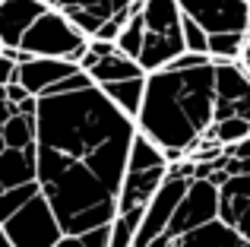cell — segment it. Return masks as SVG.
<instances>
[{"instance_id": "6da1fadb", "label": "cell", "mask_w": 250, "mask_h": 247, "mask_svg": "<svg viewBox=\"0 0 250 247\" xmlns=\"http://www.w3.org/2000/svg\"><path fill=\"white\" fill-rule=\"evenodd\" d=\"M136 133V121H130L98 86L38 99V149L92 168L117 193L127 181Z\"/></svg>"}, {"instance_id": "7a4b0ae2", "label": "cell", "mask_w": 250, "mask_h": 247, "mask_svg": "<svg viewBox=\"0 0 250 247\" xmlns=\"http://www.w3.org/2000/svg\"><path fill=\"white\" fill-rule=\"evenodd\" d=\"M215 127V63L196 70H159L149 76L136 130L165 152L187 159Z\"/></svg>"}, {"instance_id": "3957f363", "label": "cell", "mask_w": 250, "mask_h": 247, "mask_svg": "<svg viewBox=\"0 0 250 247\" xmlns=\"http://www.w3.org/2000/svg\"><path fill=\"white\" fill-rule=\"evenodd\" d=\"M143 22H146V44H143L140 63L149 76L159 70H168L177 57L187 54L184 10L177 0H146Z\"/></svg>"}, {"instance_id": "277c9868", "label": "cell", "mask_w": 250, "mask_h": 247, "mask_svg": "<svg viewBox=\"0 0 250 247\" xmlns=\"http://www.w3.org/2000/svg\"><path fill=\"white\" fill-rule=\"evenodd\" d=\"M25 57H51V61H70L80 67V61L89 51V35L73 22L70 16H63L61 10H48L35 25L29 29V35L19 44Z\"/></svg>"}, {"instance_id": "5b68a950", "label": "cell", "mask_w": 250, "mask_h": 247, "mask_svg": "<svg viewBox=\"0 0 250 247\" xmlns=\"http://www.w3.org/2000/svg\"><path fill=\"white\" fill-rule=\"evenodd\" d=\"M0 235L10 238L13 247H57L63 241V228L44 193L29 200L16 216L3 219L0 222Z\"/></svg>"}, {"instance_id": "8992f818", "label": "cell", "mask_w": 250, "mask_h": 247, "mask_svg": "<svg viewBox=\"0 0 250 247\" xmlns=\"http://www.w3.org/2000/svg\"><path fill=\"white\" fill-rule=\"evenodd\" d=\"M51 10H61L70 16L89 38H95L108 22L127 25L133 16H140L146 0H44Z\"/></svg>"}, {"instance_id": "52a82bcc", "label": "cell", "mask_w": 250, "mask_h": 247, "mask_svg": "<svg viewBox=\"0 0 250 247\" xmlns=\"http://www.w3.org/2000/svg\"><path fill=\"white\" fill-rule=\"evenodd\" d=\"M184 16L193 19L209 35L238 32L250 35V0H177Z\"/></svg>"}, {"instance_id": "ba28073f", "label": "cell", "mask_w": 250, "mask_h": 247, "mask_svg": "<svg viewBox=\"0 0 250 247\" xmlns=\"http://www.w3.org/2000/svg\"><path fill=\"white\" fill-rule=\"evenodd\" d=\"M228 118L250 121V73L241 61L215 63V124Z\"/></svg>"}, {"instance_id": "9c48e42d", "label": "cell", "mask_w": 250, "mask_h": 247, "mask_svg": "<svg viewBox=\"0 0 250 247\" xmlns=\"http://www.w3.org/2000/svg\"><path fill=\"white\" fill-rule=\"evenodd\" d=\"M209 222H219V187H215L212 181L196 178L193 184H190L187 197H184L181 209L174 212L168 238L171 241H174V238H184V235H190V231L203 228V225H209Z\"/></svg>"}, {"instance_id": "30bf717a", "label": "cell", "mask_w": 250, "mask_h": 247, "mask_svg": "<svg viewBox=\"0 0 250 247\" xmlns=\"http://www.w3.org/2000/svg\"><path fill=\"white\" fill-rule=\"evenodd\" d=\"M48 10L44 0H0V48H19Z\"/></svg>"}, {"instance_id": "8fae6325", "label": "cell", "mask_w": 250, "mask_h": 247, "mask_svg": "<svg viewBox=\"0 0 250 247\" xmlns=\"http://www.w3.org/2000/svg\"><path fill=\"white\" fill-rule=\"evenodd\" d=\"M80 73V67L70 61H51V57H32L19 67V86L35 99H44L54 86Z\"/></svg>"}, {"instance_id": "7c38bea8", "label": "cell", "mask_w": 250, "mask_h": 247, "mask_svg": "<svg viewBox=\"0 0 250 247\" xmlns=\"http://www.w3.org/2000/svg\"><path fill=\"white\" fill-rule=\"evenodd\" d=\"M168 181V168H155V171H127L121 190V203H117V216L127 212H146L149 203L155 200V193L165 187Z\"/></svg>"}, {"instance_id": "4fadbf2b", "label": "cell", "mask_w": 250, "mask_h": 247, "mask_svg": "<svg viewBox=\"0 0 250 247\" xmlns=\"http://www.w3.org/2000/svg\"><path fill=\"white\" fill-rule=\"evenodd\" d=\"M38 184V146L0 149V190Z\"/></svg>"}, {"instance_id": "5bb4252c", "label": "cell", "mask_w": 250, "mask_h": 247, "mask_svg": "<svg viewBox=\"0 0 250 247\" xmlns=\"http://www.w3.org/2000/svg\"><path fill=\"white\" fill-rule=\"evenodd\" d=\"M168 247H250V244L244 241V235L238 228H231L219 219V222H209L184 238H174Z\"/></svg>"}, {"instance_id": "9a60e30c", "label": "cell", "mask_w": 250, "mask_h": 247, "mask_svg": "<svg viewBox=\"0 0 250 247\" xmlns=\"http://www.w3.org/2000/svg\"><path fill=\"white\" fill-rule=\"evenodd\" d=\"M92 82L95 86H111V82H130V80H143V76H149L146 70H143L140 61H133V57H127L124 51H114L111 57H104L102 63H98L95 70H92Z\"/></svg>"}, {"instance_id": "2e32d148", "label": "cell", "mask_w": 250, "mask_h": 247, "mask_svg": "<svg viewBox=\"0 0 250 247\" xmlns=\"http://www.w3.org/2000/svg\"><path fill=\"white\" fill-rule=\"evenodd\" d=\"M130 121H136L143 114V105H146V89H149V76L143 80H130V82H111V86H98Z\"/></svg>"}, {"instance_id": "e0dca14e", "label": "cell", "mask_w": 250, "mask_h": 247, "mask_svg": "<svg viewBox=\"0 0 250 247\" xmlns=\"http://www.w3.org/2000/svg\"><path fill=\"white\" fill-rule=\"evenodd\" d=\"M38 146V118L16 114L0 124V149H29Z\"/></svg>"}, {"instance_id": "ac0fdd59", "label": "cell", "mask_w": 250, "mask_h": 247, "mask_svg": "<svg viewBox=\"0 0 250 247\" xmlns=\"http://www.w3.org/2000/svg\"><path fill=\"white\" fill-rule=\"evenodd\" d=\"M155 168H168L165 149H159L152 140H146L143 133H136L133 149H130V168L127 171H155Z\"/></svg>"}, {"instance_id": "d6986e66", "label": "cell", "mask_w": 250, "mask_h": 247, "mask_svg": "<svg viewBox=\"0 0 250 247\" xmlns=\"http://www.w3.org/2000/svg\"><path fill=\"white\" fill-rule=\"evenodd\" d=\"M250 35H238V32H225V35H209V57L212 63H231L244 57Z\"/></svg>"}, {"instance_id": "ffe728a7", "label": "cell", "mask_w": 250, "mask_h": 247, "mask_svg": "<svg viewBox=\"0 0 250 247\" xmlns=\"http://www.w3.org/2000/svg\"><path fill=\"white\" fill-rule=\"evenodd\" d=\"M247 136H250V121L228 118V121L215 124V127L209 130V136H206V140H212V143H219V146L231 149V146H238V143H244Z\"/></svg>"}, {"instance_id": "44dd1931", "label": "cell", "mask_w": 250, "mask_h": 247, "mask_svg": "<svg viewBox=\"0 0 250 247\" xmlns=\"http://www.w3.org/2000/svg\"><path fill=\"white\" fill-rule=\"evenodd\" d=\"M146 212H127V216H117L111 225V247H133L136 235H140V225Z\"/></svg>"}, {"instance_id": "7402d4cb", "label": "cell", "mask_w": 250, "mask_h": 247, "mask_svg": "<svg viewBox=\"0 0 250 247\" xmlns=\"http://www.w3.org/2000/svg\"><path fill=\"white\" fill-rule=\"evenodd\" d=\"M143 44H146V22H143V13H140V16H133L127 22V29L121 32V38H117V51H124V54L133 57V61H140Z\"/></svg>"}, {"instance_id": "603a6c76", "label": "cell", "mask_w": 250, "mask_h": 247, "mask_svg": "<svg viewBox=\"0 0 250 247\" xmlns=\"http://www.w3.org/2000/svg\"><path fill=\"white\" fill-rule=\"evenodd\" d=\"M42 193V184H25V187H16V190H0V222L10 216H16L29 200H35Z\"/></svg>"}, {"instance_id": "cb8c5ba5", "label": "cell", "mask_w": 250, "mask_h": 247, "mask_svg": "<svg viewBox=\"0 0 250 247\" xmlns=\"http://www.w3.org/2000/svg\"><path fill=\"white\" fill-rule=\"evenodd\" d=\"M184 41H187L190 54H206L209 57V32L187 16H184Z\"/></svg>"}, {"instance_id": "d4e9b609", "label": "cell", "mask_w": 250, "mask_h": 247, "mask_svg": "<svg viewBox=\"0 0 250 247\" xmlns=\"http://www.w3.org/2000/svg\"><path fill=\"white\" fill-rule=\"evenodd\" d=\"M228 155H231V159H250V136L244 143H238V146H231V149H225Z\"/></svg>"}, {"instance_id": "484cf974", "label": "cell", "mask_w": 250, "mask_h": 247, "mask_svg": "<svg viewBox=\"0 0 250 247\" xmlns=\"http://www.w3.org/2000/svg\"><path fill=\"white\" fill-rule=\"evenodd\" d=\"M57 247H85V241L80 235H63V241L57 244Z\"/></svg>"}, {"instance_id": "4316f807", "label": "cell", "mask_w": 250, "mask_h": 247, "mask_svg": "<svg viewBox=\"0 0 250 247\" xmlns=\"http://www.w3.org/2000/svg\"><path fill=\"white\" fill-rule=\"evenodd\" d=\"M238 231H241V235H244V241L250 244V209L244 212V219H241V222H238Z\"/></svg>"}, {"instance_id": "83f0119b", "label": "cell", "mask_w": 250, "mask_h": 247, "mask_svg": "<svg viewBox=\"0 0 250 247\" xmlns=\"http://www.w3.org/2000/svg\"><path fill=\"white\" fill-rule=\"evenodd\" d=\"M241 63H244V70L250 73V41H247V48H244V57H241Z\"/></svg>"}]
</instances>
